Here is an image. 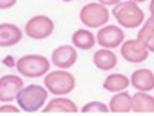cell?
<instances>
[{"label": "cell", "mask_w": 154, "mask_h": 116, "mask_svg": "<svg viewBox=\"0 0 154 116\" xmlns=\"http://www.w3.org/2000/svg\"><path fill=\"white\" fill-rule=\"evenodd\" d=\"M48 88L41 87L38 83L23 87L17 97V103L21 111L25 113H36V111L43 110V106L48 101Z\"/></svg>", "instance_id": "6da1fadb"}, {"label": "cell", "mask_w": 154, "mask_h": 116, "mask_svg": "<svg viewBox=\"0 0 154 116\" xmlns=\"http://www.w3.org/2000/svg\"><path fill=\"white\" fill-rule=\"evenodd\" d=\"M113 16L116 18L118 25L126 30H133V28H139L144 23V12L139 8L138 3L131 2V0H122L116 5H113Z\"/></svg>", "instance_id": "7a4b0ae2"}, {"label": "cell", "mask_w": 154, "mask_h": 116, "mask_svg": "<svg viewBox=\"0 0 154 116\" xmlns=\"http://www.w3.org/2000/svg\"><path fill=\"white\" fill-rule=\"evenodd\" d=\"M18 74L28 79H38L46 75L51 69V61L41 54H25L15 64Z\"/></svg>", "instance_id": "3957f363"}, {"label": "cell", "mask_w": 154, "mask_h": 116, "mask_svg": "<svg viewBox=\"0 0 154 116\" xmlns=\"http://www.w3.org/2000/svg\"><path fill=\"white\" fill-rule=\"evenodd\" d=\"M45 87L56 97H66L75 88V77L67 69H56L45 75Z\"/></svg>", "instance_id": "277c9868"}, {"label": "cell", "mask_w": 154, "mask_h": 116, "mask_svg": "<svg viewBox=\"0 0 154 116\" xmlns=\"http://www.w3.org/2000/svg\"><path fill=\"white\" fill-rule=\"evenodd\" d=\"M79 18H80V23L85 28H102L110 20V12L107 7L98 2L87 3L85 7L80 8Z\"/></svg>", "instance_id": "5b68a950"}, {"label": "cell", "mask_w": 154, "mask_h": 116, "mask_svg": "<svg viewBox=\"0 0 154 116\" xmlns=\"http://www.w3.org/2000/svg\"><path fill=\"white\" fill-rule=\"evenodd\" d=\"M54 33V21L46 15H36L26 21L25 34L31 39H46Z\"/></svg>", "instance_id": "8992f818"}, {"label": "cell", "mask_w": 154, "mask_h": 116, "mask_svg": "<svg viewBox=\"0 0 154 116\" xmlns=\"http://www.w3.org/2000/svg\"><path fill=\"white\" fill-rule=\"evenodd\" d=\"M95 39L100 44V48H120L125 41V31L118 25H103L102 28H98Z\"/></svg>", "instance_id": "52a82bcc"}, {"label": "cell", "mask_w": 154, "mask_h": 116, "mask_svg": "<svg viewBox=\"0 0 154 116\" xmlns=\"http://www.w3.org/2000/svg\"><path fill=\"white\" fill-rule=\"evenodd\" d=\"M25 87V82L20 75L7 74L0 77V103H8L17 100L20 90Z\"/></svg>", "instance_id": "ba28073f"}, {"label": "cell", "mask_w": 154, "mask_h": 116, "mask_svg": "<svg viewBox=\"0 0 154 116\" xmlns=\"http://www.w3.org/2000/svg\"><path fill=\"white\" fill-rule=\"evenodd\" d=\"M120 54H122V57L126 62L139 64V62H144V61L148 59L149 51L146 49V46L136 38V39L123 41V44L120 46Z\"/></svg>", "instance_id": "9c48e42d"}, {"label": "cell", "mask_w": 154, "mask_h": 116, "mask_svg": "<svg viewBox=\"0 0 154 116\" xmlns=\"http://www.w3.org/2000/svg\"><path fill=\"white\" fill-rule=\"evenodd\" d=\"M77 62V49L74 46H59L51 54V64L57 69H71Z\"/></svg>", "instance_id": "30bf717a"}, {"label": "cell", "mask_w": 154, "mask_h": 116, "mask_svg": "<svg viewBox=\"0 0 154 116\" xmlns=\"http://www.w3.org/2000/svg\"><path fill=\"white\" fill-rule=\"evenodd\" d=\"M43 113L46 115H75L79 113V108L72 100L66 98V97H56V98L46 101V105L43 106Z\"/></svg>", "instance_id": "8fae6325"}, {"label": "cell", "mask_w": 154, "mask_h": 116, "mask_svg": "<svg viewBox=\"0 0 154 116\" xmlns=\"http://www.w3.org/2000/svg\"><path fill=\"white\" fill-rule=\"evenodd\" d=\"M130 85H133L138 92H151L154 90V72L151 69H136L130 77Z\"/></svg>", "instance_id": "7c38bea8"}, {"label": "cell", "mask_w": 154, "mask_h": 116, "mask_svg": "<svg viewBox=\"0 0 154 116\" xmlns=\"http://www.w3.org/2000/svg\"><path fill=\"white\" fill-rule=\"evenodd\" d=\"M23 38V31L13 23H0V48H12Z\"/></svg>", "instance_id": "4fadbf2b"}, {"label": "cell", "mask_w": 154, "mask_h": 116, "mask_svg": "<svg viewBox=\"0 0 154 116\" xmlns=\"http://www.w3.org/2000/svg\"><path fill=\"white\" fill-rule=\"evenodd\" d=\"M94 66L97 69H100V70H113V69L116 67V64H118V57H116V54L113 52L112 49L108 48H100L98 51H95L94 57Z\"/></svg>", "instance_id": "5bb4252c"}, {"label": "cell", "mask_w": 154, "mask_h": 116, "mask_svg": "<svg viewBox=\"0 0 154 116\" xmlns=\"http://www.w3.org/2000/svg\"><path fill=\"white\" fill-rule=\"evenodd\" d=\"M131 111L133 113H154V97L149 92H138L131 95Z\"/></svg>", "instance_id": "9a60e30c"}, {"label": "cell", "mask_w": 154, "mask_h": 116, "mask_svg": "<svg viewBox=\"0 0 154 116\" xmlns=\"http://www.w3.org/2000/svg\"><path fill=\"white\" fill-rule=\"evenodd\" d=\"M108 110H110V113H116V115L130 113L131 111V95L126 90L116 92L108 103Z\"/></svg>", "instance_id": "2e32d148"}, {"label": "cell", "mask_w": 154, "mask_h": 116, "mask_svg": "<svg viewBox=\"0 0 154 116\" xmlns=\"http://www.w3.org/2000/svg\"><path fill=\"white\" fill-rule=\"evenodd\" d=\"M97 44V39H95V34L87 28V30H77L72 34V46L77 49L82 51H89L92 49L94 46Z\"/></svg>", "instance_id": "e0dca14e"}, {"label": "cell", "mask_w": 154, "mask_h": 116, "mask_svg": "<svg viewBox=\"0 0 154 116\" xmlns=\"http://www.w3.org/2000/svg\"><path fill=\"white\" fill-rule=\"evenodd\" d=\"M138 39L146 46L149 52H154V18L149 16L144 20L138 33Z\"/></svg>", "instance_id": "ac0fdd59"}, {"label": "cell", "mask_w": 154, "mask_h": 116, "mask_svg": "<svg viewBox=\"0 0 154 116\" xmlns=\"http://www.w3.org/2000/svg\"><path fill=\"white\" fill-rule=\"evenodd\" d=\"M130 87V77H126L125 74H110L103 80V88L107 92H122Z\"/></svg>", "instance_id": "d6986e66"}, {"label": "cell", "mask_w": 154, "mask_h": 116, "mask_svg": "<svg viewBox=\"0 0 154 116\" xmlns=\"http://www.w3.org/2000/svg\"><path fill=\"white\" fill-rule=\"evenodd\" d=\"M80 111L85 115H107V113H110L108 106L105 103H102V101H90V103L84 105Z\"/></svg>", "instance_id": "ffe728a7"}, {"label": "cell", "mask_w": 154, "mask_h": 116, "mask_svg": "<svg viewBox=\"0 0 154 116\" xmlns=\"http://www.w3.org/2000/svg\"><path fill=\"white\" fill-rule=\"evenodd\" d=\"M20 111H21L20 106H17V105H12V101L0 105V115H18Z\"/></svg>", "instance_id": "44dd1931"}, {"label": "cell", "mask_w": 154, "mask_h": 116, "mask_svg": "<svg viewBox=\"0 0 154 116\" xmlns=\"http://www.w3.org/2000/svg\"><path fill=\"white\" fill-rule=\"evenodd\" d=\"M17 0H0V10H8L12 7H15Z\"/></svg>", "instance_id": "7402d4cb"}, {"label": "cell", "mask_w": 154, "mask_h": 116, "mask_svg": "<svg viewBox=\"0 0 154 116\" xmlns=\"http://www.w3.org/2000/svg\"><path fill=\"white\" fill-rule=\"evenodd\" d=\"M2 62L5 64L7 67H15L17 61H15V57H13V56H5V57H3V61H2Z\"/></svg>", "instance_id": "603a6c76"}, {"label": "cell", "mask_w": 154, "mask_h": 116, "mask_svg": "<svg viewBox=\"0 0 154 116\" xmlns=\"http://www.w3.org/2000/svg\"><path fill=\"white\" fill-rule=\"evenodd\" d=\"M118 2H122V0H98V3H102V5H105V7H113Z\"/></svg>", "instance_id": "cb8c5ba5"}, {"label": "cell", "mask_w": 154, "mask_h": 116, "mask_svg": "<svg viewBox=\"0 0 154 116\" xmlns=\"http://www.w3.org/2000/svg\"><path fill=\"white\" fill-rule=\"evenodd\" d=\"M149 12H151V16L154 18V0L149 2Z\"/></svg>", "instance_id": "d4e9b609"}, {"label": "cell", "mask_w": 154, "mask_h": 116, "mask_svg": "<svg viewBox=\"0 0 154 116\" xmlns=\"http://www.w3.org/2000/svg\"><path fill=\"white\" fill-rule=\"evenodd\" d=\"M131 2H134V3H143V2H146V0H131Z\"/></svg>", "instance_id": "484cf974"}, {"label": "cell", "mask_w": 154, "mask_h": 116, "mask_svg": "<svg viewBox=\"0 0 154 116\" xmlns=\"http://www.w3.org/2000/svg\"><path fill=\"white\" fill-rule=\"evenodd\" d=\"M61 2H74V0H61Z\"/></svg>", "instance_id": "4316f807"}]
</instances>
